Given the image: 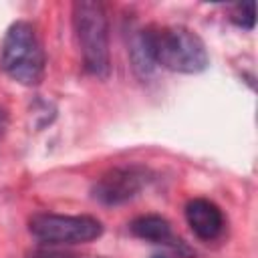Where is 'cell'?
Returning <instances> with one entry per match:
<instances>
[{"label":"cell","mask_w":258,"mask_h":258,"mask_svg":"<svg viewBox=\"0 0 258 258\" xmlns=\"http://www.w3.org/2000/svg\"><path fill=\"white\" fill-rule=\"evenodd\" d=\"M145 38L155 67L161 64L173 73L198 75L210 64L204 40L185 26H147Z\"/></svg>","instance_id":"obj_1"},{"label":"cell","mask_w":258,"mask_h":258,"mask_svg":"<svg viewBox=\"0 0 258 258\" xmlns=\"http://www.w3.org/2000/svg\"><path fill=\"white\" fill-rule=\"evenodd\" d=\"M0 69L24 87H36L42 81L46 56L36 28L30 22L18 20L6 30L0 46Z\"/></svg>","instance_id":"obj_2"},{"label":"cell","mask_w":258,"mask_h":258,"mask_svg":"<svg viewBox=\"0 0 258 258\" xmlns=\"http://www.w3.org/2000/svg\"><path fill=\"white\" fill-rule=\"evenodd\" d=\"M73 28L85 71L97 79H107L111 73V54L105 6L97 0H77L73 4Z\"/></svg>","instance_id":"obj_3"},{"label":"cell","mask_w":258,"mask_h":258,"mask_svg":"<svg viewBox=\"0 0 258 258\" xmlns=\"http://www.w3.org/2000/svg\"><path fill=\"white\" fill-rule=\"evenodd\" d=\"M28 230L46 244H85L101 238L103 224L93 216L36 214L30 218Z\"/></svg>","instance_id":"obj_4"},{"label":"cell","mask_w":258,"mask_h":258,"mask_svg":"<svg viewBox=\"0 0 258 258\" xmlns=\"http://www.w3.org/2000/svg\"><path fill=\"white\" fill-rule=\"evenodd\" d=\"M151 181L149 169L143 165H119L105 171L93 183V198L103 206H119L135 196Z\"/></svg>","instance_id":"obj_5"},{"label":"cell","mask_w":258,"mask_h":258,"mask_svg":"<svg viewBox=\"0 0 258 258\" xmlns=\"http://www.w3.org/2000/svg\"><path fill=\"white\" fill-rule=\"evenodd\" d=\"M185 220L191 232L200 240H214L224 230V216L222 210L206 200V198H194L185 206Z\"/></svg>","instance_id":"obj_6"},{"label":"cell","mask_w":258,"mask_h":258,"mask_svg":"<svg viewBox=\"0 0 258 258\" xmlns=\"http://www.w3.org/2000/svg\"><path fill=\"white\" fill-rule=\"evenodd\" d=\"M129 230L133 236L147 240V242H155V244H167L169 240H173L169 222L157 214H147V216L135 218L129 224Z\"/></svg>","instance_id":"obj_7"},{"label":"cell","mask_w":258,"mask_h":258,"mask_svg":"<svg viewBox=\"0 0 258 258\" xmlns=\"http://www.w3.org/2000/svg\"><path fill=\"white\" fill-rule=\"evenodd\" d=\"M129 56H131V62H133V71L145 79L153 73L155 69V62L151 58V52H149V46H147V38H145V28L137 30L129 42Z\"/></svg>","instance_id":"obj_8"},{"label":"cell","mask_w":258,"mask_h":258,"mask_svg":"<svg viewBox=\"0 0 258 258\" xmlns=\"http://www.w3.org/2000/svg\"><path fill=\"white\" fill-rule=\"evenodd\" d=\"M232 22L240 28H246V30H252L254 28V22H256V14H254V2H242V4H236L234 10H232Z\"/></svg>","instance_id":"obj_9"},{"label":"cell","mask_w":258,"mask_h":258,"mask_svg":"<svg viewBox=\"0 0 258 258\" xmlns=\"http://www.w3.org/2000/svg\"><path fill=\"white\" fill-rule=\"evenodd\" d=\"M153 258H167V256H153Z\"/></svg>","instance_id":"obj_10"}]
</instances>
